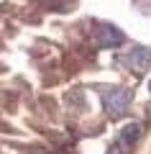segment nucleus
I'll return each mask as SVG.
<instances>
[{"label": "nucleus", "mask_w": 151, "mask_h": 154, "mask_svg": "<svg viewBox=\"0 0 151 154\" xmlns=\"http://www.w3.org/2000/svg\"><path fill=\"white\" fill-rule=\"evenodd\" d=\"M100 98H103V105L108 110L110 118H123L128 113V105H131V93L128 88H103L100 90Z\"/></svg>", "instance_id": "1"}, {"label": "nucleus", "mask_w": 151, "mask_h": 154, "mask_svg": "<svg viewBox=\"0 0 151 154\" xmlns=\"http://www.w3.org/2000/svg\"><path fill=\"white\" fill-rule=\"evenodd\" d=\"M95 38L103 49H115V46L123 44V31L118 26H113V23H100L95 31Z\"/></svg>", "instance_id": "2"}, {"label": "nucleus", "mask_w": 151, "mask_h": 154, "mask_svg": "<svg viewBox=\"0 0 151 154\" xmlns=\"http://www.w3.org/2000/svg\"><path fill=\"white\" fill-rule=\"evenodd\" d=\"M123 62L131 67V69L143 72V69L151 67V49H149V46H133V49L123 57Z\"/></svg>", "instance_id": "3"}, {"label": "nucleus", "mask_w": 151, "mask_h": 154, "mask_svg": "<svg viewBox=\"0 0 151 154\" xmlns=\"http://www.w3.org/2000/svg\"><path fill=\"white\" fill-rule=\"evenodd\" d=\"M138 136H141L138 123H125V126L120 128V134H118V141L123 144V146H133V144L138 141Z\"/></svg>", "instance_id": "4"}, {"label": "nucleus", "mask_w": 151, "mask_h": 154, "mask_svg": "<svg viewBox=\"0 0 151 154\" xmlns=\"http://www.w3.org/2000/svg\"><path fill=\"white\" fill-rule=\"evenodd\" d=\"M108 154H125V149H123V144H120V141H115L113 146L108 149Z\"/></svg>", "instance_id": "5"}, {"label": "nucleus", "mask_w": 151, "mask_h": 154, "mask_svg": "<svg viewBox=\"0 0 151 154\" xmlns=\"http://www.w3.org/2000/svg\"><path fill=\"white\" fill-rule=\"evenodd\" d=\"M149 90H151V82H149Z\"/></svg>", "instance_id": "6"}]
</instances>
